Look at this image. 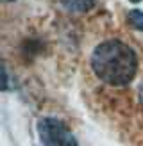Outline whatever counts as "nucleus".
<instances>
[{
    "instance_id": "nucleus-1",
    "label": "nucleus",
    "mask_w": 143,
    "mask_h": 146,
    "mask_svg": "<svg viewBox=\"0 0 143 146\" xmlns=\"http://www.w3.org/2000/svg\"><path fill=\"white\" fill-rule=\"evenodd\" d=\"M91 66L97 77L111 86H125L136 75L138 57L134 50L122 41H104L93 50Z\"/></svg>"
},
{
    "instance_id": "nucleus-2",
    "label": "nucleus",
    "mask_w": 143,
    "mask_h": 146,
    "mask_svg": "<svg viewBox=\"0 0 143 146\" xmlns=\"http://www.w3.org/2000/svg\"><path fill=\"white\" fill-rule=\"evenodd\" d=\"M38 134L43 146H79L68 127L55 118H43L38 121Z\"/></svg>"
},
{
    "instance_id": "nucleus-3",
    "label": "nucleus",
    "mask_w": 143,
    "mask_h": 146,
    "mask_svg": "<svg viewBox=\"0 0 143 146\" xmlns=\"http://www.w3.org/2000/svg\"><path fill=\"white\" fill-rule=\"evenodd\" d=\"M61 4L66 7L68 11H75V13H86L90 11L95 0H61Z\"/></svg>"
},
{
    "instance_id": "nucleus-4",
    "label": "nucleus",
    "mask_w": 143,
    "mask_h": 146,
    "mask_svg": "<svg viewBox=\"0 0 143 146\" xmlns=\"http://www.w3.org/2000/svg\"><path fill=\"white\" fill-rule=\"evenodd\" d=\"M129 23L134 29H138V31H143V11L134 9L129 13Z\"/></svg>"
},
{
    "instance_id": "nucleus-5",
    "label": "nucleus",
    "mask_w": 143,
    "mask_h": 146,
    "mask_svg": "<svg viewBox=\"0 0 143 146\" xmlns=\"http://www.w3.org/2000/svg\"><path fill=\"white\" fill-rule=\"evenodd\" d=\"M138 96H140V104L143 107V82L140 84V91H138Z\"/></svg>"
},
{
    "instance_id": "nucleus-6",
    "label": "nucleus",
    "mask_w": 143,
    "mask_h": 146,
    "mask_svg": "<svg viewBox=\"0 0 143 146\" xmlns=\"http://www.w3.org/2000/svg\"><path fill=\"white\" fill-rule=\"evenodd\" d=\"M129 2H134V4H138V2H141V0H129Z\"/></svg>"
},
{
    "instance_id": "nucleus-7",
    "label": "nucleus",
    "mask_w": 143,
    "mask_h": 146,
    "mask_svg": "<svg viewBox=\"0 0 143 146\" xmlns=\"http://www.w3.org/2000/svg\"><path fill=\"white\" fill-rule=\"evenodd\" d=\"M4 2H13V0H4Z\"/></svg>"
}]
</instances>
